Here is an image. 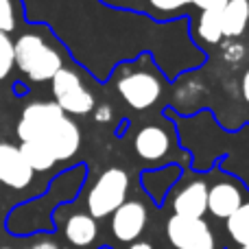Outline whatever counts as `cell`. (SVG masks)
I'll list each match as a JSON object with an SVG mask.
<instances>
[{"label": "cell", "mask_w": 249, "mask_h": 249, "mask_svg": "<svg viewBox=\"0 0 249 249\" xmlns=\"http://www.w3.org/2000/svg\"><path fill=\"white\" fill-rule=\"evenodd\" d=\"M109 79H114L121 99L136 112H146L153 107L162 99L164 83L168 81L151 53H142L136 59L121 61Z\"/></svg>", "instance_id": "obj_1"}, {"label": "cell", "mask_w": 249, "mask_h": 249, "mask_svg": "<svg viewBox=\"0 0 249 249\" xmlns=\"http://www.w3.org/2000/svg\"><path fill=\"white\" fill-rule=\"evenodd\" d=\"M16 68L31 83H51V79L66 66L64 55L57 46H53L44 33L24 31L13 42Z\"/></svg>", "instance_id": "obj_2"}, {"label": "cell", "mask_w": 249, "mask_h": 249, "mask_svg": "<svg viewBox=\"0 0 249 249\" xmlns=\"http://www.w3.org/2000/svg\"><path fill=\"white\" fill-rule=\"evenodd\" d=\"M51 92L55 103L64 109L68 116H88L94 112L96 101L92 90L83 83L79 70L74 68H64L51 79Z\"/></svg>", "instance_id": "obj_3"}, {"label": "cell", "mask_w": 249, "mask_h": 249, "mask_svg": "<svg viewBox=\"0 0 249 249\" xmlns=\"http://www.w3.org/2000/svg\"><path fill=\"white\" fill-rule=\"evenodd\" d=\"M129 190V175L127 171L118 166H112L99 175L94 186L88 193V210L94 219H105L114 214L118 208L127 201Z\"/></svg>", "instance_id": "obj_4"}, {"label": "cell", "mask_w": 249, "mask_h": 249, "mask_svg": "<svg viewBox=\"0 0 249 249\" xmlns=\"http://www.w3.org/2000/svg\"><path fill=\"white\" fill-rule=\"evenodd\" d=\"M64 116L68 114L55 101H33L22 109L16 133L20 142H42Z\"/></svg>", "instance_id": "obj_5"}, {"label": "cell", "mask_w": 249, "mask_h": 249, "mask_svg": "<svg viewBox=\"0 0 249 249\" xmlns=\"http://www.w3.org/2000/svg\"><path fill=\"white\" fill-rule=\"evenodd\" d=\"M166 238L173 249H216L214 234L206 219L173 214L166 223Z\"/></svg>", "instance_id": "obj_6"}, {"label": "cell", "mask_w": 249, "mask_h": 249, "mask_svg": "<svg viewBox=\"0 0 249 249\" xmlns=\"http://www.w3.org/2000/svg\"><path fill=\"white\" fill-rule=\"evenodd\" d=\"M33 168L26 164L20 146L0 142V184L13 190H22L33 181Z\"/></svg>", "instance_id": "obj_7"}, {"label": "cell", "mask_w": 249, "mask_h": 249, "mask_svg": "<svg viewBox=\"0 0 249 249\" xmlns=\"http://www.w3.org/2000/svg\"><path fill=\"white\" fill-rule=\"evenodd\" d=\"M173 146V131L166 124L151 123L144 124L133 138V149L146 162H158L171 151Z\"/></svg>", "instance_id": "obj_8"}, {"label": "cell", "mask_w": 249, "mask_h": 249, "mask_svg": "<svg viewBox=\"0 0 249 249\" xmlns=\"http://www.w3.org/2000/svg\"><path fill=\"white\" fill-rule=\"evenodd\" d=\"M146 225V208L136 199L124 201L112 214V232L118 241L133 243Z\"/></svg>", "instance_id": "obj_9"}, {"label": "cell", "mask_w": 249, "mask_h": 249, "mask_svg": "<svg viewBox=\"0 0 249 249\" xmlns=\"http://www.w3.org/2000/svg\"><path fill=\"white\" fill-rule=\"evenodd\" d=\"M208 188L210 186L203 179H195L177 190L173 199V212L177 216H188V219H203L208 212Z\"/></svg>", "instance_id": "obj_10"}, {"label": "cell", "mask_w": 249, "mask_h": 249, "mask_svg": "<svg viewBox=\"0 0 249 249\" xmlns=\"http://www.w3.org/2000/svg\"><path fill=\"white\" fill-rule=\"evenodd\" d=\"M243 203V190L234 181H216L208 188V210L216 219H230Z\"/></svg>", "instance_id": "obj_11"}, {"label": "cell", "mask_w": 249, "mask_h": 249, "mask_svg": "<svg viewBox=\"0 0 249 249\" xmlns=\"http://www.w3.org/2000/svg\"><path fill=\"white\" fill-rule=\"evenodd\" d=\"M249 24V0H228L221 9V29L223 37L236 39L245 33Z\"/></svg>", "instance_id": "obj_12"}, {"label": "cell", "mask_w": 249, "mask_h": 249, "mask_svg": "<svg viewBox=\"0 0 249 249\" xmlns=\"http://www.w3.org/2000/svg\"><path fill=\"white\" fill-rule=\"evenodd\" d=\"M64 234L68 238V243H72L74 247H88L94 243L99 228H96V219L90 214H72L66 221Z\"/></svg>", "instance_id": "obj_13"}, {"label": "cell", "mask_w": 249, "mask_h": 249, "mask_svg": "<svg viewBox=\"0 0 249 249\" xmlns=\"http://www.w3.org/2000/svg\"><path fill=\"white\" fill-rule=\"evenodd\" d=\"M20 151H22V155H24L26 164H29L35 173L51 171L57 164L53 153L44 144H39V142H20Z\"/></svg>", "instance_id": "obj_14"}, {"label": "cell", "mask_w": 249, "mask_h": 249, "mask_svg": "<svg viewBox=\"0 0 249 249\" xmlns=\"http://www.w3.org/2000/svg\"><path fill=\"white\" fill-rule=\"evenodd\" d=\"M199 39L206 44H219L223 39V29H221V11H201L197 22Z\"/></svg>", "instance_id": "obj_15"}, {"label": "cell", "mask_w": 249, "mask_h": 249, "mask_svg": "<svg viewBox=\"0 0 249 249\" xmlns=\"http://www.w3.org/2000/svg\"><path fill=\"white\" fill-rule=\"evenodd\" d=\"M228 221V232L241 247H249V201H245Z\"/></svg>", "instance_id": "obj_16"}, {"label": "cell", "mask_w": 249, "mask_h": 249, "mask_svg": "<svg viewBox=\"0 0 249 249\" xmlns=\"http://www.w3.org/2000/svg\"><path fill=\"white\" fill-rule=\"evenodd\" d=\"M149 2V18L158 22L175 20V13H179L184 7H188L190 0H146Z\"/></svg>", "instance_id": "obj_17"}, {"label": "cell", "mask_w": 249, "mask_h": 249, "mask_svg": "<svg viewBox=\"0 0 249 249\" xmlns=\"http://www.w3.org/2000/svg\"><path fill=\"white\" fill-rule=\"evenodd\" d=\"M16 68V53H13V39L11 35L0 33V81L11 74Z\"/></svg>", "instance_id": "obj_18"}, {"label": "cell", "mask_w": 249, "mask_h": 249, "mask_svg": "<svg viewBox=\"0 0 249 249\" xmlns=\"http://www.w3.org/2000/svg\"><path fill=\"white\" fill-rule=\"evenodd\" d=\"M16 7L13 0H0V33H13L16 31Z\"/></svg>", "instance_id": "obj_19"}, {"label": "cell", "mask_w": 249, "mask_h": 249, "mask_svg": "<svg viewBox=\"0 0 249 249\" xmlns=\"http://www.w3.org/2000/svg\"><path fill=\"white\" fill-rule=\"evenodd\" d=\"M190 4L199 7L201 11H221L228 4V0H190Z\"/></svg>", "instance_id": "obj_20"}, {"label": "cell", "mask_w": 249, "mask_h": 249, "mask_svg": "<svg viewBox=\"0 0 249 249\" xmlns=\"http://www.w3.org/2000/svg\"><path fill=\"white\" fill-rule=\"evenodd\" d=\"M223 55H225V59H228V61H234V59L238 61L243 55H245V53H243V46H238V44H236V46H225Z\"/></svg>", "instance_id": "obj_21"}, {"label": "cell", "mask_w": 249, "mask_h": 249, "mask_svg": "<svg viewBox=\"0 0 249 249\" xmlns=\"http://www.w3.org/2000/svg\"><path fill=\"white\" fill-rule=\"evenodd\" d=\"M96 109V121L99 123H107L109 118H112V109L107 107V105H103V107H94Z\"/></svg>", "instance_id": "obj_22"}, {"label": "cell", "mask_w": 249, "mask_h": 249, "mask_svg": "<svg viewBox=\"0 0 249 249\" xmlns=\"http://www.w3.org/2000/svg\"><path fill=\"white\" fill-rule=\"evenodd\" d=\"M241 94L245 99V103H249V68L245 70V74L241 79Z\"/></svg>", "instance_id": "obj_23"}, {"label": "cell", "mask_w": 249, "mask_h": 249, "mask_svg": "<svg viewBox=\"0 0 249 249\" xmlns=\"http://www.w3.org/2000/svg\"><path fill=\"white\" fill-rule=\"evenodd\" d=\"M99 2L109 9H127L129 7V0H99Z\"/></svg>", "instance_id": "obj_24"}, {"label": "cell", "mask_w": 249, "mask_h": 249, "mask_svg": "<svg viewBox=\"0 0 249 249\" xmlns=\"http://www.w3.org/2000/svg\"><path fill=\"white\" fill-rule=\"evenodd\" d=\"M31 249H59V245L53 241H42V243H37V245H33Z\"/></svg>", "instance_id": "obj_25"}, {"label": "cell", "mask_w": 249, "mask_h": 249, "mask_svg": "<svg viewBox=\"0 0 249 249\" xmlns=\"http://www.w3.org/2000/svg\"><path fill=\"white\" fill-rule=\"evenodd\" d=\"M11 90H13V94H20V96H22V94H26V92H29V88H26L22 81H16Z\"/></svg>", "instance_id": "obj_26"}, {"label": "cell", "mask_w": 249, "mask_h": 249, "mask_svg": "<svg viewBox=\"0 0 249 249\" xmlns=\"http://www.w3.org/2000/svg\"><path fill=\"white\" fill-rule=\"evenodd\" d=\"M129 249H153L151 247V243H144V241H138V243H131Z\"/></svg>", "instance_id": "obj_27"}, {"label": "cell", "mask_w": 249, "mask_h": 249, "mask_svg": "<svg viewBox=\"0 0 249 249\" xmlns=\"http://www.w3.org/2000/svg\"><path fill=\"white\" fill-rule=\"evenodd\" d=\"M241 249H249V247H241Z\"/></svg>", "instance_id": "obj_28"}, {"label": "cell", "mask_w": 249, "mask_h": 249, "mask_svg": "<svg viewBox=\"0 0 249 249\" xmlns=\"http://www.w3.org/2000/svg\"><path fill=\"white\" fill-rule=\"evenodd\" d=\"M2 249H9V247H2Z\"/></svg>", "instance_id": "obj_29"}]
</instances>
